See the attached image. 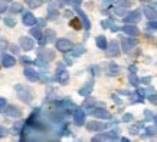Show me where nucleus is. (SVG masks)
<instances>
[{
    "label": "nucleus",
    "mask_w": 157,
    "mask_h": 142,
    "mask_svg": "<svg viewBox=\"0 0 157 142\" xmlns=\"http://www.w3.org/2000/svg\"><path fill=\"white\" fill-rule=\"evenodd\" d=\"M22 22L26 26H33V24H36V17L32 13H25L23 17H22Z\"/></svg>",
    "instance_id": "obj_15"
},
{
    "label": "nucleus",
    "mask_w": 157,
    "mask_h": 142,
    "mask_svg": "<svg viewBox=\"0 0 157 142\" xmlns=\"http://www.w3.org/2000/svg\"><path fill=\"white\" fill-rule=\"evenodd\" d=\"M86 128L90 129V131H94V132H97V131H102V129L107 128V125L102 122H98V121H92V122H88L86 123Z\"/></svg>",
    "instance_id": "obj_12"
},
{
    "label": "nucleus",
    "mask_w": 157,
    "mask_h": 142,
    "mask_svg": "<svg viewBox=\"0 0 157 142\" xmlns=\"http://www.w3.org/2000/svg\"><path fill=\"white\" fill-rule=\"evenodd\" d=\"M20 62H22L23 65H32V63H35L33 60H30V59H29V57H26V56L20 57Z\"/></svg>",
    "instance_id": "obj_31"
},
{
    "label": "nucleus",
    "mask_w": 157,
    "mask_h": 142,
    "mask_svg": "<svg viewBox=\"0 0 157 142\" xmlns=\"http://www.w3.org/2000/svg\"><path fill=\"white\" fill-rule=\"evenodd\" d=\"M147 27L151 29V30H157V22L156 20H150V23H148Z\"/></svg>",
    "instance_id": "obj_34"
},
{
    "label": "nucleus",
    "mask_w": 157,
    "mask_h": 142,
    "mask_svg": "<svg viewBox=\"0 0 157 142\" xmlns=\"http://www.w3.org/2000/svg\"><path fill=\"white\" fill-rule=\"evenodd\" d=\"M140 2H144V3H147V2H150V0H140Z\"/></svg>",
    "instance_id": "obj_46"
},
{
    "label": "nucleus",
    "mask_w": 157,
    "mask_h": 142,
    "mask_svg": "<svg viewBox=\"0 0 157 142\" xmlns=\"http://www.w3.org/2000/svg\"><path fill=\"white\" fill-rule=\"evenodd\" d=\"M84 52H85V50H84V47H82V46H78V47H75V49H74L72 56H81Z\"/></svg>",
    "instance_id": "obj_27"
},
{
    "label": "nucleus",
    "mask_w": 157,
    "mask_h": 142,
    "mask_svg": "<svg viewBox=\"0 0 157 142\" xmlns=\"http://www.w3.org/2000/svg\"><path fill=\"white\" fill-rule=\"evenodd\" d=\"M5 133H6V129L3 128L2 125H0V138H2V137H5Z\"/></svg>",
    "instance_id": "obj_40"
},
{
    "label": "nucleus",
    "mask_w": 157,
    "mask_h": 142,
    "mask_svg": "<svg viewBox=\"0 0 157 142\" xmlns=\"http://www.w3.org/2000/svg\"><path fill=\"white\" fill-rule=\"evenodd\" d=\"M109 76H117L120 73V67L115 65V63H109L108 65V69H107Z\"/></svg>",
    "instance_id": "obj_20"
},
{
    "label": "nucleus",
    "mask_w": 157,
    "mask_h": 142,
    "mask_svg": "<svg viewBox=\"0 0 157 142\" xmlns=\"http://www.w3.org/2000/svg\"><path fill=\"white\" fill-rule=\"evenodd\" d=\"M38 56H39V59H42L45 62H51L55 59V52L51 50V49H40L38 52Z\"/></svg>",
    "instance_id": "obj_6"
},
{
    "label": "nucleus",
    "mask_w": 157,
    "mask_h": 142,
    "mask_svg": "<svg viewBox=\"0 0 157 142\" xmlns=\"http://www.w3.org/2000/svg\"><path fill=\"white\" fill-rule=\"evenodd\" d=\"M74 121L76 125H82L85 121V111L84 109H76L74 112Z\"/></svg>",
    "instance_id": "obj_14"
},
{
    "label": "nucleus",
    "mask_w": 157,
    "mask_h": 142,
    "mask_svg": "<svg viewBox=\"0 0 157 142\" xmlns=\"http://www.w3.org/2000/svg\"><path fill=\"white\" fill-rule=\"evenodd\" d=\"M7 10V5H6V0H0V13H3Z\"/></svg>",
    "instance_id": "obj_33"
},
{
    "label": "nucleus",
    "mask_w": 157,
    "mask_h": 142,
    "mask_svg": "<svg viewBox=\"0 0 157 142\" xmlns=\"http://www.w3.org/2000/svg\"><path fill=\"white\" fill-rule=\"evenodd\" d=\"M16 90H17V93H19V98L23 100V102L29 104V102L32 100V93H30L28 89L23 90V86L22 85H16Z\"/></svg>",
    "instance_id": "obj_5"
},
{
    "label": "nucleus",
    "mask_w": 157,
    "mask_h": 142,
    "mask_svg": "<svg viewBox=\"0 0 157 142\" xmlns=\"http://www.w3.org/2000/svg\"><path fill=\"white\" fill-rule=\"evenodd\" d=\"M91 90H92V85H91V83H88L85 88L79 89V95H82V96H88V95L91 93Z\"/></svg>",
    "instance_id": "obj_25"
},
{
    "label": "nucleus",
    "mask_w": 157,
    "mask_h": 142,
    "mask_svg": "<svg viewBox=\"0 0 157 142\" xmlns=\"http://www.w3.org/2000/svg\"><path fill=\"white\" fill-rule=\"evenodd\" d=\"M138 20H140V12H138V10H134V12H131V13L125 14V17H124V22H125V24L137 23Z\"/></svg>",
    "instance_id": "obj_9"
},
{
    "label": "nucleus",
    "mask_w": 157,
    "mask_h": 142,
    "mask_svg": "<svg viewBox=\"0 0 157 142\" xmlns=\"http://www.w3.org/2000/svg\"><path fill=\"white\" fill-rule=\"evenodd\" d=\"M91 114H92V116H95V118H98V119H108L109 116H111L108 111H107V109H102V108L94 109V111H91Z\"/></svg>",
    "instance_id": "obj_11"
},
{
    "label": "nucleus",
    "mask_w": 157,
    "mask_h": 142,
    "mask_svg": "<svg viewBox=\"0 0 157 142\" xmlns=\"http://www.w3.org/2000/svg\"><path fill=\"white\" fill-rule=\"evenodd\" d=\"M5 114L7 115V116L19 118V116H22V111H20V109L17 108V106H14V105H9V106H6Z\"/></svg>",
    "instance_id": "obj_10"
},
{
    "label": "nucleus",
    "mask_w": 157,
    "mask_h": 142,
    "mask_svg": "<svg viewBox=\"0 0 157 142\" xmlns=\"http://www.w3.org/2000/svg\"><path fill=\"white\" fill-rule=\"evenodd\" d=\"M25 123L23 122H17L16 125L13 126V131H14V133H17V132H20V129H22V126H23Z\"/></svg>",
    "instance_id": "obj_32"
},
{
    "label": "nucleus",
    "mask_w": 157,
    "mask_h": 142,
    "mask_svg": "<svg viewBox=\"0 0 157 142\" xmlns=\"http://www.w3.org/2000/svg\"><path fill=\"white\" fill-rule=\"evenodd\" d=\"M71 3L74 6H75L76 9H78V7H79V6H81V3H82V0H71Z\"/></svg>",
    "instance_id": "obj_37"
},
{
    "label": "nucleus",
    "mask_w": 157,
    "mask_h": 142,
    "mask_svg": "<svg viewBox=\"0 0 157 142\" xmlns=\"http://www.w3.org/2000/svg\"><path fill=\"white\" fill-rule=\"evenodd\" d=\"M10 12H12V13H20V12H22V5L13 3V5L10 6Z\"/></svg>",
    "instance_id": "obj_26"
},
{
    "label": "nucleus",
    "mask_w": 157,
    "mask_h": 142,
    "mask_svg": "<svg viewBox=\"0 0 157 142\" xmlns=\"http://www.w3.org/2000/svg\"><path fill=\"white\" fill-rule=\"evenodd\" d=\"M25 3L30 7V9H38L42 6V0H25Z\"/></svg>",
    "instance_id": "obj_22"
},
{
    "label": "nucleus",
    "mask_w": 157,
    "mask_h": 142,
    "mask_svg": "<svg viewBox=\"0 0 157 142\" xmlns=\"http://www.w3.org/2000/svg\"><path fill=\"white\" fill-rule=\"evenodd\" d=\"M30 33H32V36H33V38H40V30H39L38 27H35V29H32V30H30Z\"/></svg>",
    "instance_id": "obj_30"
},
{
    "label": "nucleus",
    "mask_w": 157,
    "mask_h": 142,
    "mask_svg": "<svg viewBox=\"0 0 157 142\" xmlns=\"http://www.w3.org/2000/svg\"><path fill=\"white\" fill-rule=\"evenodd\" d=\"M5 23L7 24V26H10V27H13V26H16V20H14L13 17H6Z\"/></svg>",
    "instance_id": "obj_28"
},
{
    "label": "nucleus",
    "mask_w": 157,
    "mask_h": 142,
    "mask_svg": "<svg viewBox=\"0 0 157 142\" xmlns=\"http://www.w3.org/2000/svg\"><path fill=\"white\" fill-rule=\"evenodd\" d=\"M107 56L108 57H115L120 55V45L117 40H111L108 43V46H107Z\"/></svg>",
    "instance_id": "obj_1"
},
{
    "label": "nucleus",
    "mask_w": 157,
    "mask_h": 142,
    "mask_svg": "<svg viewBox=\"0 0 157 142\" xmlns=\"http://www.w3.org/2000/svg\"><path fill=\"white\" fill-rule=\"evenodd\" d=\"M150 81H151V79H150L148 76H146V78H143V79H141V82H143V83H148Z\"/></svg>",
    "instance_id": "obj_42"
},
{
    "label": "nucleus",
    "mask_w": 157,
    "mask_h": 142,
    "mask_svg": "<svg viewBox=\"0 0 157 142\" xmlns=\"http://www.w3.org/2000/svg\"><path fill=\"white\" fill-rule=\"evenodd\" d=\"M154 123H156V126H157V115L154 116Z\"/></svg>",
    "instance_id": "obj_45"
},
{
    "label": "nucleus",
    "mask_w": 157,
    "mask_h": 142,
    "mask_svg": "<svg viewBox=\"0 0 157 142\" xmlns=\"http://www.w3.org/2000/svg\"><path fill=\"white\" fill-rule=\"evenodd\" d=\"M128 79H130V82H131L134 86L138 85V79H137V76L134 75V73H130V75H128Z\"/></svg>",
    "instance_id": "obj_29"
},
{
    "label": "nucleus",
    "mask_w": 157,
    "mask_h": 142,
    "mask_svg": "<svg viewBox=\"0 0 157 142\" xmlns=\"http://www.w3.org/2000/svg\"><path fill=\"white\" fill-rule=\"evenodd\" d=\"M143 13L146 14V17L150 20H154L157 17V12L153 7H150V6H144L143 7Z\"/></svg>",
    "instance_id": "obj_16"
},
{
    "label": "nucleus",
    "mask_w": 157,
    "mask_h": 142,
    "mask_svg": "<svg viewBox=\"0 0 157 142\" xmlns=\"http://www.w3.org/2000/svg\"><path fill=\"white\" fill-rule=\"evenodd\" d=\"M56 16H58V12H56V10H49V17H51V19H55Z\"/></svg>",
    "instance_id": "obj_38"
},
{
    "label": "nucleus",
    "mask_w": 157,
    "mask_h": 142,
    "mask_svg": "<svg viewBox=\"0 0 157 142\" xmlns=\"http://www.w3.org/2000/svg\"><path fill=\"white\" fill-rule=\"evenodd\" d=\"M95 42H97V46L100 49H107V46H108V42H107L105 36H98Z\"/></svg>",
    "instance_id": "obj_21"
},
{
    "label": "nucleus",
    "mask_w": 157,
    "mask_h": 142,
    "mask_svg": "<svg viewBox=\"0 0 157 142\" xmlns=\"http://www.w3.org/2000/svg\"><path fill=\"white\" fill-rule=\"evenodd\" d=\"M19 45L25 52H28V50H30V49H33L35 42L30 38H28V36H22V38L19 39Z\"/></svg>",
    "instance_id": "obj_7"
},
{
    "label": "nucleus",
    "mask_w": 157,
    "mask_h": 142,
    "mask_svg": "<svg viewBox=\"0 0 157 142\" xmlns=\"http://www.w3.org/2000/svg\"><path fill=\"white\" fill-rule=\"evenodd\" d=\"M146 131H147L148 135H153V133H154V128H147Z\"/></svg>",
    "instance_id": "obj_43"
},
{
    "label": "nucleus",
    "mask_w": 157,
    "mask_h": 142,
    "mask_svg": "<svg viewBox=\"0 0 157 142\" xmlns=\"http://www.w3.org/2000/svg\"><path fill=\"white\" fill-rule=\"evenodd\" d=\"M10 50H12L13 53H17V50H19V49H17V46H14V45H12V46H10Z\"/></svg>",
    "instance_id": "obj_41"
},
{
    "label": "nucleus",
    "mask_w": 157,
    "mask_h": 142,
    "mask_svg": "<svg viewBox=\"0 0 157 142\" xmlns=\"http://www.w3.org/2000/svg\"><path fill=\"white\" fill-rule=\"evenodd\" d=\"M69 24H71L74 29H82V20H81V17H74V19L69 22Z\"/></svg>",
    "instance_id": "obj_24"
},
{
    "label": "nucleus",
    "mask_w": 157,
    "mask_h": 142,
    "mask_svg": "<svg viewBox=\"0 0 157 142\" xmlns=\"http://www.w3.org/2000/svg\"><path fill=\"white\" fill-rule=\"evenodd\" d=\"M45 38H46L48 42H55V40H56V33H55V30H52V29H46Z\"/></svg>",
    "instance_id": "obj_23"
},
{
    "label": "nucleus",
    "mask_w": 157,
    "mask_h": 142,
    "mask_svg": "<svg viewBox=\"0 0 157 142\" xmlns=\"http://www.w3.org/2000/svg\"><path fill=\"white\" fill-rule=\"evenodd\" d=\"M78 14H79V17H81L82 24H84V27H85V30H90L91 23H90V20H88V17H86V14L84 13L82 10H79V9H78Z\"/></svg>",
    "instance_id": "obj_19"
},
{
    "label": "nucleus",
    "mask_w": 157,
    "mask_h": 142,
    "mask_svg": "<svg viewBox=\"0 0 157 142\" xmlns=\"http://www.w3.org/2000/svg\"><path fill=\"white\" fill-rule=\"evenodd\" d=\"M137 45V40L133 38H125V39H121V46H123V50L125 53H128L134 46Z\"/></svg>",
    "instance_id": "obj_8"
},
{
    "label": "nucleus",
    "mask_w": 157,
    "mask_h": 142,
    "mask_svg": "<svg viewBox=\"0 0 157 142\" xmlns=\"http://www.w3.org/2000/svg\"><path fill=\"white\" fill-rule=\"evenodd\" d=\"M6 2H12V0H6Z\"/></svg>",
    "instance_id": "obj_47"
},
{
    "label": "nucleus",
    "mask_w": 157,
    "mask_h": 142,
    "mask_svg": "<svg viewBox=\"0 0 157 142\" xmlns=\"http://www.w3.org/2000/svg\"><path fill=\"white\" fill-rule=\"evenodd\" d=\"M123 121H124V122H130V121H133V115H131V114H125L123 116Z\"/></svg>",
    "instance_id": "obj_35"
},
{
    "label": "nucleus",
    "mask_w": 157,
    "mask_h": 142,
    "mask_svg": "<svg viewBox=\"0 0 157 142\" xmlns=\"http://www.w3.org/2000/svg\"><path fill=\"white\" fill-rule=\"evenodd\" d=\"M6 46V42L5 40H0V47H5Z\"/></svg>",
    "instance_id": "obj_44"
},
{
    "label": "nucleus",
    "mask_w": 157,
    "mask_h": 142,
    "mask_svg": "<svg viewBox=\"0 0 157 142\" xmlns=\"http://www.w3.org/2000/svg\"><path fill=\"white\" fill-rule=\"evenodd\" d=\"M150 102H151V104H154V105H157V92L154 95H151V96H150Z\"/></svg>",
    "instance_id": "obj_36"
},
{
    "label": "nucleus",
    "mask_w": 157,
    "mask_h": 142,
    "mask_svg": "<svg viewBox=\"0 0 157 142\" xmlns=\"http://www.w3.org/2000/svg\"><path fill=\"white\" fill-rule=\"evenodd\" d=\"M121 30H123L124 33H127L128 36H133V38H136V36L140 35V30H138L136 26H133V24H125L124 27H121Z\"/></svg>",
    "instance_id": "obj_13"
},
{
    "label": "nucleus",
    "mask_w": 157,
    "mask_h": 142,
    "mask_svg": "<svg viewBox=\"0 0 157 142\" xmlns=\"http://www.w3.org/2000/svg\"><path fill=\"white\" fill-rule=\"evenodd\" d=\"M56 49L62 53L69 52L72 49V42L68 39H59V40H56Z\"/></svg>",
    "instance_id": "obj_4"
},
{
    "label": "nucleus",
    "mask_w": 157,
    "mask_h": 142,
    "mask_svg": "<svg viewBox=\"0 0 157 142\" xmlns=\"http://www.w3.org/2000/svg\"><path fill=\"white\" fill-rule=\"evenodd\" d=\"M131 0H120V2H117V6H115V14H118V16H123V14H125V10L128 9L130 6H131Z\"/></svg>",
    "instance_id": "obj_2"
},
{
    "label": "nucleus",
    "mask_w": 157,
    "mask_h": 142,
    "mask_svg": "<svg viewBox=\"0 0 157 142\" xmlns=\"http://www.w3.org/2000/svg\"><path fill=\"white\" fill-rule=\"evenodd\" d=\"M23 75L26 76V78H28L30 82H36L39 79V75H38V73H36L33 69H29V67H28V69H25Z\"/></svg>",
    "instance_id": "obj_18"
},
{
    "label": "nucleus",
    "mask_w": 157,
    "mask_h": 142,
    "mask_svg": "<svg viewBox=\"0 0 157 142\" xmlns=\"http://www.w3.org/2000/svg\"><path fill=\"white\" fill-rule=\"evenodd\" d=\"M14 63H16V60H14L13 56H9V55H3L2 56V66L10 67V66H13Z\"/></svg>",
    "instance_id": "obj_17"
},
{
    "label": "nucleus",
    "mask_w": 157,
    "mask_h": 142,
    "mask_svg": "<svg viewBox=\"0 0 157 142\" xmlns=\"http://www.w3.org/2000/svg\"><path fill=\"white\" fill-rule=\"evenodd\" d=\"M56 81L61 83V85H67L68 81H69V73H68L62 65H58V73H56Z\"/></svg>",
    "instance_id": "obj_3"
},
{
    "label": "nucleus",
    "mask_w": 157,
    "mask_h": 142,
    "mask_svg": "<svg viewBox=\"0 0 157 142\" xmlns=\"http://www.w3.org/2000/svg\"><path fill=\"white\" fill-rule=\"evenodd\" d=\"M48 42V40H46V38H42V36H40V38H39V45H45V43Z\"/></svg>",
    "instance_id": "obj_39"
}]
</instances>
